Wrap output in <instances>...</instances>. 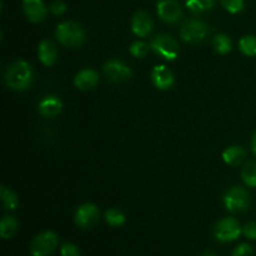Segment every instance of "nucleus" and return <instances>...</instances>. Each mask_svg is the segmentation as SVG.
Here are the masks:
<instances>
[{
	"mask_svg": "<svg viewBox=\"0 0 256 256\" xmlns=\"http://www.w3.org/2000/svg\"><path fill=\"white\" fill-rule=\"evenodd\" d=\"M32 82V69L25 60H18L8 68L5 72V84L12 90L28 89Z\"/></svg>",
	"mask_w": 256,
	"mask_h": 256,
	"instance_id": "nucleus-1",
	"label": "nucleus"
},
{
	"mask_svg": "<svg viewBox=\"0 0 256 256\" xmlns=\"http://www.w3.org/2000/svg\"><path fill=\"white\" fill-rule=\"evenodd\" d=\"M58 42L68 48L82 46L85 42L84 29L75 22H64L58 25L55 32Z\"/></svg>",
	"mask_w": 256,
	"mask_h": 256,
	"instance_id": "nucleus-2",
	"label": "nucleus"
},
{
	"mask_svg": "<svg viewBox=\"0 0 256 256\" xmlns=\"http://www.w3.org/2000/svg\"><path fill=\"white\" fill-rule=\"evenodd\" d=\"M152 52L166 60H175L179 56L180 48L176 40L168 34H160L155 36L150 42Z\"/></svg>",
	"mask_w": 256,
	"mask_h": 256,
	"instance_id": "nucleus-3",
	"label": "nucleus"
},
{
	"mask_svg": "<svg viewBox=\"0 0 256 256\" xmlns=\"http://www.w3.org/2000/svg\"><path fill=\"white\" fill-rule=\"evenodd\" d=\"M208 34H209L208 25L196 19L188 20L180 29V36L185 42H189V44H198V42H204Z\"/></svg>",
	"mask_w": 256,
	"mask_h": 256,
	"instance_id": "nucleus-4",
	"label": "nucleus"
},
{
	"mask_svg": "<svg viewBox=\"0 0 256 256\" xmlns=\"http://www.w3.org/2000/svg\"><path fill=\"white\" fill-rule=\"evenodd\" d=\"M58 235L54 232H44L34 238L30 244V252L32 256H49L56 249Z\"/></svg>",
	"mask_w": 256,
	"mask_h": 256,
	"instance_id": "nucleus-5",
	"label": "nucleus"
},
{
	"mask_svg": "<svg viewBox=\"0 0 256 256\" xmlns=\"http://www.w3.org/2000/svg\"><path fill=\"white\" fill-rule=\"evenodd\" d=\"M224 205L232 212H244L250 205V195L244 188L234 186L224 195Z\"/></svg>",
	"mask_w": 256,
	"mask_h": 256,
	"instance_id": "nucleus-6",
	"label": "nucleus"
},
{
	"mask_svg": "<svg viewBox=\"0 0 256 256\" xmlns=\"http://www.w3.org/2000/svg\"><path fill=\"white\" fill-rule=\"evenodd\" d=\"M242 232L239 222L234 218H225L220 220L214 228V235L216 240L222 242H234Z\"/></svg>",
	"mask_w": 256,
	"mask_h": 256,
	"instance_id": "nucleus-7",
	"label": "nucleus"
},
{
	"mask_svg": "<svg viewBox=\"0 0 256 256\" xmlns=\"http://www.w3.org/2000/svg\"><path fill=\"white\" fill-rule=\"evenodd\" d=\"M99 216V208L96 205L86 202L78 208L76 212H75V224L82 229H89L96 224Z\"/></svg>",
	"mask_w": 256,
	"mask_h": 256,
	"instance_id": "nucleus-8",
	"label": "nucleus"
},
{
	"mask_svg": "<svg viewBox=\"0 0 256 256\" xmlns=\"http://www.w3.org/2000/svg\"><path fill=\"white\" fill-rule=\"evenodd\" d=\"M104 72L108 79L112 82H126L132 75V69L125 62L116 59L109 60V62H105Z\"/></svg>",
	"mask_w": 256,
	"mask_h": 256,
	"instance_id": "nucleus-9",
	"label": "nucleus"
},
{
	"mask_svg": "<svg viewBox=\"0 0 256 256\" xmlns=\"http://www.w3.org/2000/svg\"><path fill=\"white\" fill-rule=\"evenodd\" d=\"M156 12L162 22L169 24L179 22L182 14L178 0H159L156 4Z\"/></svg>",
	"mask_w": 256,
	"mask_h": 256,
	"instance_id": "nucleus-10",
	"label": "nucleus"
},
{
	"mask_svg": "<svg viewBox=\"0 0 256 256\" xmlns=\"http://www.w3.org/2000/svg\"><path fill=\"white\" fill-rule=\"evenodd\" d=\"M152 82L158 89L168 90L172 88L175 82L174 74L165 65H156L152 70Z\"/></svg>",
	"mask_w": 256,
	"mask_h": 256,
	"instance_id": "nucleus-11",
	"label": "nucleus"
},
{
	"mask_svg": "<svg viewBox=\"0 0 256 256\" xmlns=\"http://www.w3.org/2000/svg\"><path fill=\"white\" fill-rule=\"evenodd\" d=\"M22 10L32 22H42L48 15V9L42 0H22Z\"/></svg>",
	"mask_w": 256,
	"mask_h": 256,
	"instance_id": "nucleus-12",
	"label": "nucleus"
},
{
	"mask_svg": "<svg viewBox=\"0 0 256 256\" xmlns=\"http://www.w3.org/2000/svg\"><path fill=\"white\" fill-rule=\"evenodd\" d=\"M132 30L136 36H148L152 30V20L150 15L145 12H135L132 19Z\"/></svg>",
	"mask_w": 256,
	"mask_h": 256,
	"instance_id": "nucleus-13",
	"label": "nucleus"
},
{
	"mask_svg": "<svg viewBox=\"0 0 256 256\" xmlns=\"http://www.w3.org/2000/svg\"><path fill=\"white\" fill-rule=\"evenodd\" d=\"M62 108V100L55 95H48L39 102V112L42 116L54 118L60 114Z\"/></svg>",
	"mask_w": 256,
	"mask_h": 256,
	"instance_id": "nucleus-14",
	"label": "nucleus"
},
{
	"mask_svg": "<svg viewBox=\"0 0 256 256\" xmlns=\"http://www.w3.org/2000/svg\"><path fill=\"white\" fill-rule=\"evenodd\" d=\"M99 82V75L92 69H84L76 74L74 84L80 90H90L95 88Z\"/></svg>",
	"mask_w": 256,
	"mask_h": 256,
	"instance_id": "nucleus-15",
	"label": "nucleus"
},
{
	"mask_svg": "<svg viewBox=\"0 0 256 256\" xmlns=\"http://www.w3.org/2000/svg\"><path fill=\"white\" fill-rule=\"evenodd\" d=\"M38 58L46 66L54 64L58 58V49L52 40H42L38 46Z\"/></svg>",
	"mask_w": 256,
	"mask_h": 256,
	"instance_id": "nucleus-16",
	"label": "nucleus"
},
{
	"mask_svg": "<svg viewBox=\"0 0 256 256\" xmlns=\"http://www.w3.org/2000/svg\"><path fill=\"white\" fill-rule=\"evenodd\" d=\"M245 150L242 149L239 145H232V146L226 148L222 152V160L226 162L228 165H232V166H236V165L242 164V160L245 159Z\"/></svg>",
	"mask_w": 256,
	"mask_h": 256,
	"instance_id": "nucleus-17",
	"label": "nucleus"
},
{
	"mask_svg": "<svg viewBox=\"0 0 256 256\" xmlns=\"http://www.w3.org/2000/svg\"><path fill=\"white\" fill-rule=\"evenodd\" d=\"M19 228V222L14 216L5 215L0 222V235L2 239H10L14 236Z\"/></svg>",
	"mask_w": 256,
	"mask_h": 256,
	"instance_id": "nucleus-18",
	"label": "nucleus"
},
{
	"mask_svg": "<svg viewBox=\"0 0 256 256\" xmlns=\"http://www.w3.org/2000/svg\"><path fill=\"white\" fill-rule=\"evenodd\" d=\"M0 196H2L4 209L14 210L19 205V199H18L16 194L10 189H8L6 186H4V185L0 188Z\"/></svg>",
	"mask_w": 256,
	"mask_h": 256,
	"instance_id": "nucleus-19",
	"label": "nucleus"
},
{
	"mask_svg": "<svg viewBox=\"0 0 256 256\" xmlns=\"http://www.w3.org/2000/svg\"><path fill=\"white\" fill-rule=\"evenodd\" d=\"M212 46H214L215 52H216L218 54L225 55L232 50V39H230L228 35L219 34L214 38V40H212Z\"/></svg>",
	"mask_w": 256,
	"mask_h": 256,
	"instance_id": "nucleus-20",
	"label": "nucleus"
},
{
	"mask_svg": "<svg viewBox=\"0 0 256 256\" xmlns=\"http://www.w3.org/2000/svg\"><path fill=\"white\" fill-rule=\"evenodd\" d=\"M239 50L246 56H256V36L246 35L239 42Z\"/></svg>",
	"mask_w": 256,
	"mask_h": 256,
	"instance_id": "nucleus-21",
	"label": "nucleus"
},
{
	"mask_svg": "<svg viewBox=\"0 0 256 256\" xmlns=\"http://www.w3.org/2000/svg\"><path fill=\"white\" fill-rule=\"evenodd\" d=\"M242 182L250 188H256V162H249L242 170Z\"/></svg>",
	"mask_w": 256,
	"mask_h": 256,
	"instance_id": "nucleus-22",
	"label": "nucleus"
},
{
	"mask_svg": "<svg viewBox=\"0 0 256 256\" xmlns=\"http://www.w3.org/2000/svg\"><path fill=\"white\" fill-rule=\"evenodd\" d=\"M105 220H106L110 226L116 228L124 225L126 218H125L124 212L122 210L116 209V208H112V209L106 210V212H105Z\"/></svg>",
	"mask_w": 256,
	"mask_h": 256,
	"instance_id": "nucleus-23",
	"label": "nucleus"
},
{
	"mask_svg": "<svg viewBox=\"0 0 256 256\" xmlns=\"http://www.w3.org/2000/svg\"><path fill=\"white\" fill-rule=\"evenodd\" d=\"M216 0H185L188 9L192 12H204L212 9Z\"/></svg>",
	"mask_w": 256,
	"mask_h": 256,
	"instance_id": "nucleus-24",
	"label": "nucleus"
},
{
	"mask_svg": "<svg viewBox=\"0 0 256 256\" xmlns=\"http://www.w3.org/2000/svg\"><path fill=\"white\" fill-rule=\"evenodd\" d=\"M129 50H130V54H132V56L144 58L146 56L148 52H149L150 46L146 44V42L138 40V42H134L132 45H130Z\"/></svg>",
	"mask_w": 256,
	"mask_h": 256,
	"instance_id": "nucleus-25",
	"label": "nucleus"
},
{
	"mask_svg": "<svg viewBox=\"0 0 256 256\" xmlns=\"http://www.w3.org/2000/svg\"><path fill=\"white\" fill-rule=\"evenodd\" d=\"M222 5L230 14H238L244 9V0H222Z\"/></svg>",
	"mask_w": 256,
	"mask_h": 256,
	"instance_id": "nucleus-26",
	"label": "nucleus"
},
{
	"mask_svg": "<svg viewBox=\"0 0 256 256\" xmlns=\"http://www.w3.org/2000/svg\"><path fill=\"white\" fill-rule=\"evenodd\" d=\"M60 254L62 256H80V250L76 245L72 242H65L60 249Z\"/></svg>",
	"mask_w": 256,
	"mask_h": 256,
	"instance_id": "nucleus-27",
	"label": "nucleus"
},
{
	"mask_svg": "<svg viewBox=\"0 0 256 256\" xmlns=\"http://www.w3.org/2000/svg\"><path fill=\"white\" fill-rule=\"evenodd\" d=\"M232 256H254V249L249 244H240L236 249L232 252Z\"/></svg>",
	"mask_w": 256,
	"mask_h": 256,
	"instance_id": "nucleus-28",
	"label": "nucleus"
},
{
	"mask_svg": "<svg viewBox=\"0 0 256 256\" xmlns=\"http://www.w3.org/2000/svg\"><path fill=\"white\" fill-rule=\"evenodd\" d=\"M50 12L54 15H62L66 12V4L62 2V0H55L50 5Z\"/></svg>",
	"mask_w": 256,
	"mask_h": 256,
	"instance_id": "nucleus-29",
	"label": "nucleus"
},
{
	"mask_svg": "<svg viewBox=\"0 0 256 256\" xmlns=\"http://www.w3.org/2000/svg\"><path fill=\"white\" fill-rule=\"evenodd\" d=\"M242 234L250 240H256V222H250L242 228Z\"/></svg>",
	"mask_w": 256,
	"mask_h": 256,
	"instance_id": "nucleus-30",
	"label": "nucleus"
},
{
	"mask_svg": "<svg viewBox=\"0 0 256 256\" xmlns=\"http://www.w3.org/2000/svg\"><path fill=\"white\" fill-rule=\"evenodd\" d=\"M252 152L256 155V132H255L254 136H252Z\"/></svg>",
	"mask_w": 256,
	"mask_h": 256,
	"instance_id": "nucleus-31",
	"label": "nucleus"
},
{
	"mask_svg": "<svg viewBox=\"0 0 256 256\" xmlns=\"http://www.w3.org/2000/svg\"><path fill=\"white\" fill-rule=\"evenodd\" d=\"M202 256H216L215 254H212V252H206V254L202 255Z\"/></svg>",
	"mask_w": 256,
	"mask_h": 256,
	"instance_id": "nucleus-32",
	"label": "nucleus"
}]
</instances>
